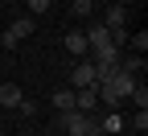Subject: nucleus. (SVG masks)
<instances>
[{"label":"nucleus","instance_id":"1","mask_svg":"<svg viewBox=\"0 0 148 136\" xmlns=\"http://www.w3.org/2000/svg\"><path fill=\"white\" fill-rule=\"evenodd\" d=\"M62 128L66 136H103L99 115H86V111H62Z\"/></svg>","mask_w":148,"mask_h":136},{"label":"nucleus","instance_id":"2","mask_svg":"<svg viewBox=\"0 0 148 136\" xmlns=\"http://www.w3.org/2000/svg\"><path fill=\"white\" fill-rule=\"evenodd\" d=\"M70 79H74V91H82V87H99V70H95V62H90V58H78V62H74V70H70Z\"/></svg>","mask_w":148,"mask_h":136},{"label":"nucleus","instance_id":"3","mask_svg":"<svg viewBox=\"0 0 148 136\" xmlns=\"http://www.w3.org/2000/svg\"><path fill=\"white\" fill-rule=\"evenodd\" d=\"M33 29H37V21H33V17H16V21L8 25V33H4V46L12 50L16 41H25V37H29Z\"/></svg>","mask_w":148,"mask_h":136},{"label":"nucleus","instance_id":"4","mask_svg":"<svg viewBox=\"0 0 148 136\" xmlns=\"http://www.w3.org/2000/svg\"><path fill=\"white\" fill-rule=\"evenodd\" d=\"M107 33H119V29H127V8L123 4H111L107 8V17H103V21H99Z\"/></svg>","mask_w":148,"mask_h":136},{"label":"nucleus","instance_id":"5","mask_svg":"<svg viewBox=\"0 0 148 136\" xmlns=\"http://www.w3.org/2000/svg\"><path fill=\"white\" fill-rule=\"evenodd\" d=\"M99 107V91L95 87H82V91H74V111H86V115H95Z\"/></svg>","mask_w":148,"mask_h":136},{"label":"nucleus","instance_id":"6","mask_svg":"<svg viewBox=\"0 0 148 136\" xmlns=\"http://www.w3.org/2000/svg\"><path fill=\"white\" fill-rule=\"evenodd\" d=\"M66 50H70V58H86V33L82 29H70L66 33Z\"/></svg>","mask_w":148,"mask_h":136},{"label":"nucleus","instance_id":"7","mask_svg":"<svg viewBox=\"0 0 148 136\" xmlns=\"http://www.w3.org/2000/svg\"><path fill=\"white\" fill-rule=\"evenodd\" d=\"M21 99H25V95H21L16 83H0V103H4V107H21Z\"/></svg>","mask_w":148,"mask_h":136},{"label":"nucleus","instance_id":"8","mask_svg":"<svg viewBox=\"0 0 148 136\" xmlns=\"http://www.w3.org/2000/svg\"><path fill=\"white\" fill-rule=\"evenodd\" d=\"M58 111H74V87H62V91H53V99H49Z\"/></svg>","mask_w":148,"mask_h":136},{"label":"nucleus","instance_id":"9","mask_svg":"<svg viewBox=\"0 0 148 136\" xmlns=\"http://www.w3.org/2000/svg\"><path fill=\"white\" fill-rule=\"evenodd\" d=\"M119 70H127V74L144 70V54H127V58H119Z\"/></svg>","mask_w":148,"mask_h":136},{"label":"nucleus","instance_id":"10","mask_svg":"<svg viewBox=\"0 0 148 136\" xmlns=\"http://www.w3.org/2000/svg\"><path fill=\"white\" fill-rule=\"evenodd\" d=\"M127 46H132L136 54H144V50H148V33H144V29H140V33H127Z\"/></svg>","mask_w":148,"mask_h":136},{"label":"nucleus","instance_id":"11","mask_svg":"<svg viewBox=\"0 0 148 136\" xmlns=\"http://www.w3.org/2000/svg\"><path fill=\"white\" fill-rule=\"evenodd\" d=\"M70 12H74V17H90V12H95V0H74Z\"/></svg>","mask_w":148,"mask_h":136},{"label":"nucleus","instance_id":"12","mask_svg":"<svg viewBox=\"0 0 148 136\" xmlns=\"http://www.w3.org/2000/svg\"><path fill=\"white\" fill-rule=\"evenodd\" d=\"M127 99H132L136 107H148V87H144V83H136V91L127 95Z\"/></svg>","mask_w":148,"mask_h":136},{"label":"nucleus","instance_id":"13","mask_svg":"<svg viewBox=\"0 0 148 136\" xmlns=\"http://www.w3.org/2000/svg\"><path fill=\"white\" fill-rule=\"evenodd\" d=\"M99 124H103V132H119L123 128V120H119L115 111H107V120H99Z\"/></svg>","mask_w":148,"mask_h":136},{"label":"nucleus","instance_id":"14","mask_svg":"<svg viewBox=\"0 0 148 136\" xmlns=\"http://www.w3.org/2000/svg\"><path fill=\"white\" fill-rule=\"evenodd\" d=\"M25 4H29V12H33V17H41V12H49V0H25Z\"/></svg>","mask_w":148,"mask_h":136},{"label":"nucleus","instance_id":"15","mask_svg":"<svg viewBox=\"0 0 148 136\" xmlns=\"http://www.w3.org/2000/svg\"><path fill=\"white\" fill-rule=\"evenodd\" d=\"M136 132H148V107L136 111Z\"/></svg>","mask_w":148,"mask_h":136},{"label":"nucleus","instance_id":"16","mask_svg":"<svg viewBox=\"0 0 148 136\" xmlns=\"http://www.w3.org/2000/svg\"><path fill=\"white\" fill-rule=\"evenodd\" d=\"M123 4H127V0H123Z\"/></svg>","mask_w":148,"mask_h":136}]
</instances>
